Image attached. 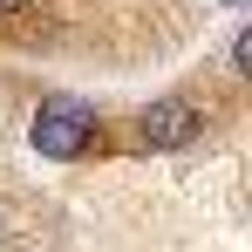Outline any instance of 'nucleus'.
Returning a JSON list of instances; mask_svg holds the SVG:
<instances>
[{
    "label": "nucleus",
    "instance_id": "nucleus-1",
    "mask_svg": "<svg viewBox=\"0 0 252 252\" xmlns=\"http://www.w3.org/2000/svg\"><path fill=\"white\" fill-rule=\"evenodd\" d=\"M95 109L89 102H75V95H48L41 109H34V123H28V143L41 150V157H55V164H75V157H89L95 150Z\"/></svg>",
    "mask_w": 252,
    "mask_h": 252
},
{
    "label": "nucleus",
    "instance_id": "nucleus-2",
    "mask_svg": "<svg viewBox=\"0 0 252 252\" xmlns=\"http://www.w3.org/2000/svg\"><path fill=\"white\" fill-rule=\"evenodd\" d=\"M198 136H205V109H198L191 95H164V102L136 109V129H129L136 150H184V143H198Z\"/></svg>",
    "mask_w": 252,
    "mask_h": 252
},
{
    "label": "nucleus",
    "instance_id": "nucleus-3",
    "mask_svg": "<svg viewBox=\"0 0 252 252\" xmlns=\"http://www.w3.org/2000/svg\"><path fill=\"white\" fill-rule=\"evenodd\" d=\"M232 68H239V75L252 82V21L239 28V34H232Z\"/></svg>",
    "mask_w": 252,
    "mask_h": 252
},
{
    "label": "nucleus",
    "instance_id": "nucleus-4",
    "mask_svg": "<svg viewBox=\"0 0 252 252\" xmlns=\"http://www.w3.org/2000/svg\"><path fill=\"white\" fill-rule=\"evenodd\" d=\"M14 7H21V0H0V14H14Z\"/></svg>",
    "mask_w": 252,
    "mask_h": 252
}]
</instances>
